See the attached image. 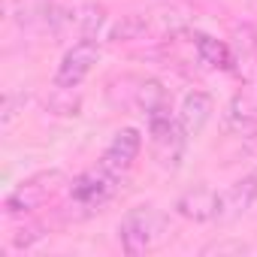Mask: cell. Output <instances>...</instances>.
Here are the masks:
<instances>
[{
	"mask_svg": "<svg viewBox=\"0 0 257 257\" xmlns=\"http://www.w3.org/2000/svg\"><path fill=\"white\" fill-rule=\"evenodd\" d=\"M134 100H137L140 112L146 115V121L173 112V109H170V94H167V88H164L158 79H143L140 88H137V97H134Z\"/></svg>",
	"mask_w": 257,
	"mask_h": 257,
	"instance_id": "12",
	"label": "cell"
},
{
	"mask_svg": "<svg viewBox=\"0 0 257 257\" xmlns=\"http://www.w3.org/2000/svg\"><path fill=\"white\" fill-rule=\"evenodd\" d=\"M167 230V218L155 206H134L118 224V242L124 254H146L152 251Z\"/></svg>",
	"mask_w": 257,
	"mask_h": 257,
	"instance_id": "1",
	"label": "cell"
},
{
	"mask_svg": "<svg viewBox=\"0 0 257 257\" xmlns=\"http://www.w3.org/2000/svg\"><path fill=\"white\" fill-rule=\"evenodd\" d=\"M73 22L79 25V34H82V37L94 40V37H97V31L106 25V10H103V7H97V4H85V7L73 16Z\"/></svg>",
	"mask_w": 257,
	"mask_h": 257,
	"instance_id": "14",
	"label": "cell"
},
{
	"mask_svg": "<svg viewBox=\"0 0 257 257\" xmlns=\"http://www.w3.org/2000/svg\"><path fill=\"white\" fill-rule=\"evenodd\" d=\"M46 233H43V227H25V230H19L16 236H13V245L16 248H31L34 242H40Z\"/></svg>",
	"mask_w": 257,
	"mask_h": 257,
	"instance_id": "16",
	"label": "cell"
},
{
	"mask_svg": "<svg viewBox=\"0 0 257 257\" xmlns=\"http://www.w3.org/2000/svg\"><path fill=\"white\" fill-rule=\"evenodd\" d=\"M176 212L188 221H197V224L221 221V191H215L209 185H197L176 200Z\"/></svg>",
	"mask_w": 257,
	"mask_h": 257,
	"instance_id": "7",
	"label": "cell"
},
{
	"mask_svg": "<svg viewBox=\"0 0 257 257\" xmlns=\"http://www.w3.org/2000/svg\"><path fill=\"white\" fill-rule=\"evenodd\" d=\"M97 61H100V46L94 40L82 37L79 43H73L64 52V58H61V64L55 70V88H61V91L79 88L91 76V70L97 67Z\"/></svg>",
	"mask_w": 257,
	"mask_h": 257,
	"instance_id": "5",
	"label": "cell"
},
{
	"mask_svg": "<svg viewBox=\"0 0 257 257\" xmlns=\"http://www.w3.org/2000/svg\"><path fill=\"white\" fill-rule=\"evenodd\" d=\"M64 185H67V176H64L61 170H40V173L22 179V182L10 191V197L4 200V209H7V215H28V212H37V209H43Z\"/></svg>",
	"mask_w": 257,
	"mask_h": 257,
	"instance_id": "2",
	"label": "cell"
},
{
	"mask_svg": "<svg viewBox=\"0 0 257 257\" xmlns=\"http://www.w3.org/2000/svg\"><path fill=\"white\" fill-rule=\"evenodd\" d=\"M206 251H218V254H221V251H248V248H245V245H212V248H206Z\"/></svg>",
	"mask_w": 257,
	"mask_h": 257,
	"instance_id": "17",
	"label": "cell"
},
{
	"mask_svg": "<svg viewBox=\"0 0 257 257\" xmlns=\"http://www.w3.org/2000/svg\"><path fill=\"white\" fill-rule=\"evenodd\" d=\"M224 127L239 137L257 134V100L251 94H236L224 112Z\"/></svg>",
	"mask_w": 257,
	"mask_h": 257,
	"instance_id": "11",
	"label": "cell"
},
{
	"mask_svg": "<svg viewBox=\"0 0 257 257\" xmlns=\"http://www.w3.org/2000/svg\"><path fill=\"white\" fill-rule=\"evenodd\" d=\"M149 137H152L155 161L164 170H179V164L185 158V146H188V137L182 131L179 118L173 112L170 115H161V118H152L149 121Z\"/></svg>",
	"mask_w": 257,
	"mask_h": 257,
	"instance_id": "3",
	"label": "cell"
},
{
	"mask_svg": "<svg viewBox=\"0 0 257 257\" xmlns=\"http://www.w3.org/2000/svg\"><path fill=\"white\" fill-rule=\"evenodd\" d=\"M257 203V173H248L227 191H221V221H236L242 218L251 206Z\"/></svg>",
	"mask_w": 257,
	"mask_h": 257,
	"instance_id": "9",
	"label": "cell"
},
{
	"mask_svg": "<svg viewBox=\"0 0 257 257\" xmlns=\"http://www.w3.org/2000/svg\"><path fill=\"white\" fill-rule=\"evenodd\" d=\"M143 31H146V22H143L140 16H127V19L112 31V40H115V43H118V40H137Z\"/></svg>",
	"mask_w": 257,
	"mask_h": 257,
	"instance_id": "15",
	"label": "cell"
},
{
	"mask_svg": "<svg viewBox=\"0 0 257 257\" xmlns=\"http://www.w3.org/2000/svg\"><path fill=\"white\" fill-rule=\"evenodd\" d=\"M212 112H215V100H212L206 91H191V94H185V100H182L176 118H179V124H182V131H185L188 140H197V137L206 131V124L212 121Z\"/></svg>",
	"mask_w": 257,
	"mask_h": 257,
	"instance_id": "8",
	"label": "cell"
},
{
	"mask_svg": "<svg viewBox=\"0 0 257 257\" xmlns=\"http://www.w3.org/2000/svg\"><path fill=\"white\" fill-rule=\"evenodd\" d=\"M194 49L200 64H206L209 70H233V49L209 34H194Z\"/></svg>",
	"mask_w": 257,
	"mask_h": 257,
	"instance_id": "13",
	"label": "cell"
},
{
	"mask_svg": "<svg viewBox=\"0 0 257 257\" xmlns=\"http://www.w3.org/2000/svg\"><path fill=\"white\" fill-rule=\"evenodd\" d=\"M118 191V176L109 173L106 167H94V170H85L79 173L73 182H70V200L85 209V212H94L100 206H106Z\"/></svg>",
	"mask_w": 257,
	"mask_h": 257,
	"instance_id": "4",
	"label": "cell"
},
{
	"mask_svg": "<svg viewBox=\"0 0 257 257\" xmlns=\"http://www.w3.org/2000/svg\"><path fill=\"white\" fill-rule=\"evenodd\" d=\"M140 152H143V134L137 127H121V131L109 140V146L103 149L100 167H106L109 173H115L121 179V176H127L134 170Z\"/></svg>",
	"mask_w": 257,
	"mask_h": 257,
	"instance_id": "6",
	"label": "cell"
},
{
	"mask_svg": "<svg viewBox=\"0 0 257 257\" xmlns=\"http://www.w3.org/2000/svg\"><path fill=\"white\" fill-rule=\"evenodd\" d=\"M233 49V73H239L245 82H257V31L251 25L236 28Z\"/></svg>",
	"mask_w": 257,
	"mask_h": 257,
	"instance_id": "10",
	"label": "cell"
}]
</instances>
